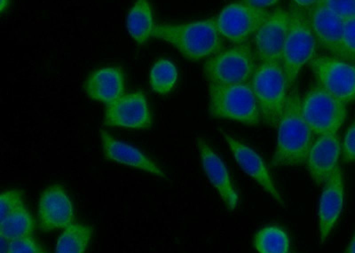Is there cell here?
<instances>
[{"mask_svg": "<svg viewBox=\"0 0 355 253\" xmlns=\"http://www.w3.org/2000/svg\"><path fill=\"white\" fill-rule=\"evenodd\" d=\"M301 101L297 88L291 87L277 126L272 166H300L306 163L315 134L304 118Z\"/></svg>", "mask_w": 355, "mask_h": 253, "instance_id": "1", "label": "cell"}, {"mask_svg": "<svg viewBox=\"0 0 355 253\" xmlns=\"http://www.w3.org/2000/svg\"><path fill=\"white\" fill-rule=\"evenodd\" d=\"M152 37L173 46L193 62L208 58L222 50L217 18L180 24H158L155 25Z\"/></svg>", "mask_w": 355, "mask_h": 253, "instance_id": "2", "label": "cell"}, {"mask_svg": "<svg viewBox=\"0 0 355 253\" xmlns=\"http://www.w3.org/2000/svg\"><path fill=\"white\" fill-rule=\"evenodd\" d=\"M209 113L216 119H227L246 125L262 121L258 101L250 83L209 84Z\"/></svg>", "mask_w": 355, "mask_h": 253, "instance_id": "3", "label": "cell"}, {"mask_svg": "<svg viewBox=\"0 0 355 253\" xmlns=\"http://www.w3.org/2000/svg\"><path fill=\"white\" fill-rule=\"evenodd\" d=\"M288 11L291 15L290 28L285 40L282 65L290 90L301 69L315 58L318 43L305 9L294 3Z\"/></svg>", "mask_w": 355, "mask_h": 253, "instance_id": "4", "label": "cell"}, {"mask_svg": "<svg viewBox=\"0 0 355 253\" xmlns=\"http://www.w3.org/2000/svg\"><path fill=\"white\" fill-rule=\"evenodd\" d=\"M250 85L262 121L277 128L286 103L288 88L282 63L259 62Z\"/></svg>", "mask_w": 355, "mask_h": 253, "instance_id": "5", "label": "cell"}, {"mask_svg": "<svg viewBox=\"0 0 355 253\" xmlns=\"http://www.w3.org/2000/svg\"><path fill=\"white\" fill-rule=\"evenodd\" d=\"M259 64L255 50L250 44L243 43L209 57L204 73L209 84L250 83Z\"/></svg>", "mask_w": 355, "mask_h": 253, "instance_id": "6", "label": "cell"}, {"mask_svg": "<svg viewBox=\"0 0 355 253\" xmlns=\"http://www.w3.org/2000/svg\"><path fill=\"white\" fill-rule=\"evenodd\" d=\"M302 113L315 135L337 134L347 116V104L317 84L301 101Z\"/></svg>", "mask_w": 355, "mask_h": 253, "instance_id": "7", "label": "cell"}, {"mask_svg": "<svg viewBox=\"0 0 355 253\" xmlns=\"http://www.w3.org/2000/svg\"><path fill=\"white\" fill-rule=\"evenodd\" d=\"M270 14L268 9L254 8L240 0L225 6L218 15V30L234 45L247 43Z\"/></svg>", "mask_w": 355, "mask_h": 253, "instance_id": "8", "label": "cell"}, {"mask_svg": "<svg viewBox=\"0 0 355 253\" xmlns=\"http://www.w3.org/2000/svg\"><path fill=\"white\" fill-rule=\"evenodd\" d=\"M309 65L323 89L345 104L355 101V64L334 56H318Z\"/></svg>", "mask_w": 355, "mask_h": 253, "instance_id": "9", "label": "cell"}, {"mask_svg": "<svg viewBox=\"0 0 355 253\" xmlns=\"http://www.w3.org/2000/svg\"><path fill=\"white\" fill-rule=\"evenodd\" d=\"M290 21V11L277 8L256 31L253 44L259 62L282 63Z\"/></svg>", "mask_w": 355, "mask_h": 253, "instance_id": "10", "label": "cell"}, {"mask_svg": "<svg viewBox=\"0 0 355 253\" xmlns=\"http://www.w3.org/2000/svg\"><path fill=\"white\" fill-rule=\"evenodd\" d=\"M152 118L147 98L142 91L123 94L107 105L105 124L114 128L142 130L151 125Z\"/></svg>", "mask_w": 355, "mask_h": 253, "instance_id": "11", "label": "cell"}, {"mask_svg": "<svg viewBox=\"0 0 355 253\" xmlns=\"http://www.w3.org/2000/svg\"><path fill=\"white\" fill-rule=\"evenodd\" d=\"M220 132L226 141L230 151L232 152L234 160L239 164L241 169L250 178L254 180L281 207H285L284 199L272 182L270 173L263 158L253 148L234 138L223 130L220 129Z\"/></svg>", "mask_w": 355, "mask_h": 253, "instance_id": "12", "label": "cell"}, {"mask_svg": "<svg viewBox=\"0 0 355 253\" xmlns=\"http://www.w3.org/2000/svg\"><path fill=\"white\" fill-rule=\"evenodd\" d=\"M342 145L337 134L318 135L307 157L306 166L315 184L323 186L338 166Z\"/></svg>", "mask_w": 355, "mask_h": 253, "instance_id": "13", "label": "cell"}, {"mask_svg": "<svg viewBox=\"0 0 355 253\" xmlns=\"http://www.w3.org/2000/svg\"><path fill=\"white\" fill-rule=\"evenodd\" d=\"M344 207V182L338 166L323 185L318 211L319 241L323 245L340 217Z\"/></svg>", "mask_w": 355, "mask_h": 253, "instance_id": "14", "label": "cell"}, {"mask_svg": "<svg viewBox=\"0 0 355 253\" xmlns=\"http://www.w3.org/2000/svg\"><path fill=\"white\" fill-rule=\"evenodd\" d=\"M73 220L74 211L64 189L59 185L46 189L40 199V229L42 231L66 229Z\"/></svg>", "mask_w": 355, "mask_h": 253, "instance_id": "15", "label": "cell"}, {"mask_svg": "<svg viewBox=\"0 0 355 253\" xmlns=\"http://www.w3.org/2000/svg\"><path fill=\"white\" fill-rule=\"evenodd\" d=\"M198 147L202 168L209 182L216 189L228 210L234 211L239 204V197L231 180L226 164L204 139L198 138Z\"/></svg>", "mask_w": 355, "mask_h": 253, "instance_id": "16", "label": "cell"}, {"mask_svg": "<svg viewBox=\"0 0 355 253\" xmlns=\"http://www.w3.org/2000/svg\"><path fill=\"white\" fill-rule=\"evenodd\" d=\"M307 15L317 43L339 58L345 21L320 2L309 8Z\"/></svg>", "mask_w": 355, "mask_h": 253, "instance_id": "17", "label": "cell"}, {"mask_svg": "<svg viewBox=\"0 0 355 253\" xmlns=\"http://www.w3.org/2000/svg\"><path fill=\"white\" fill-rule=\"evenodd\" d=\"M101 139L107 159L166 178L163 171L137 148L117 140L105 131L101 132Z\"/></svg>", "mask_w": 355, "mask_h": 253, "instance_id": "18", "label": "cell"}, {"mask_svg": "<svg viewBox=\"0 0 355 253\" xmlns=\"http://www.w3.org/2000/svg\"><path fill=\"white\" fill-rule=\"evenodd\" d=\"M85 90L92 99L110 105L123 96L125 77L119 68H101L87 78Z\"/></svg>", "mask_w": 355, "mask_h": 253, "instance_id": "19", "label": "cell"}, {"mask_svg": "<svg viewBox=\"0 0 355 253\" xmlns=\"http://www.w3.org/2000/svg\"><path fill=\"white\" fill-rule=\"evenodd\" d=\"M126 27L130 36L139 45H144L150 39L155 24L148 0H136L129 12Z\"/></svg>", "mask_w": 355, "mask_h": 253, "instance_id": "20", "label": "cell"}, {"mask_svg": "<svg viewBox=\"0 0 355 253\" xmlns=\"http://www.w3.org/2000/svg\"><path fill=\"white\" fill-rule=\"evenodd\" d=\"M91 227L71 223L66 227L57 241L55 252L58 253H84L93 236Z\"/></svg>", "mask_w": 355, "mask_h": 253, "instance_id": "21", "label": "cell"}, {"mask_svg": "<svg viewBox=\"0 0 355 253\" xmlns=\"http://www.w3.org/2000/svg\"><path fill=\"white\" fill-rule=\"evenodd\" d=\"M35 229L36 223L26 207H24L1 220L0 236L8 241H12L21 237L33 236Z\"/></svg>", "mask_w": 355, "mask_h": 253, "instance_id": "22", "label": "cell"}, {"mask_svg": "<svg viewBox=\"0 0 355 253\" xmlns=\"http://www.w3.org/2000/svg\"><path fill=\"white\" fill-rule=\"evenodd\" d=\"M254 247L261 253H287L291 250V241L281 227H266L256 234Z\"/></svg>", "mask_w": 355, "mask_h": 253, "instance_id": "23", "label": "cell"}, {"mask_svg": "<svg viewBox=\"0 0 355 253\" xmlns=\"http://www.w3.org/2000/svg\"><path fill=\"white\" fill-rule=\"evenodd\" d=\"M177 80V68L170 60H158L151 69L150 83L155 93L163 96L171 93L175 87Z\"/></svg>", "mask_w": 355, "mask_h": 253, "instance_id": "24", "label": "cell"}, {"mask_svg": "<svg viewBox=\"0 0 355 253\" xmlns=\"http://www.w3.org/2000/svg\"><path fill=\"white\" fill-rule=\"evenodd\" d=\"M339 59L355 64V17L345 21Z\"/></svg>", "mask_w": 355, "mask_h": 253, "instance_id": "25", "label": "cell"}, {"mask_svg": "<svg viewBox=\"0 0 355 253\" xmlns=\"http://www.w3.org/2000/svg\"><path fill=\"white\" fill-rule=\"evenodd\" d=\"M0 207H1V213L0 219H6L9 215L15 213L20 209L25 207L24 202V194L20 191H6L2 192L0 197Z\"/></svg>", "mask_w": 355, "mask_h": 253, "instance_id": "26", "label": "cell"}, {"mask_svg": "<svg viewBox=\"0 0 355 253\" xmlns=\"http://www.w3.org/2000/svg\"><path fill=\"white\" fill-rule=\"evenodd\" d=\"M320 3L345 21L355 17V0H320Z\"/></svg>", "mask_w": 355, "mask_h": 253, "instance_id": "27", "label": "cell"}, {"mask_svg": "<svg viewBox=\"0 0 355 253\" xmlns=\"http://www.w3.org/2000/svg\"><path fill=\"white\" fill-rule=\"evenodd\" d=\"M9 253H42L46 252L42 246L33 236L21 237L9 242Z\"/></svg>", "mask_w": 355, "mask_h": 253, "instance_id": "28", "label": "cell"}, {"mask_svg": "<svg viewBox=\"0 0 355 253\" xmlns=\"http://www.w3.org/2000/svg\"><path fill=\"white\" fill-rule=\"evenodd\" d=\"M342 153L345 162H355V121L345 132L342 143Z\"/></svg>", "mask_w": 355, "mask_h": 253, "instance_id": "29", "label": "cell"}, {"mask_svg": "<svg viewBox=\"0 0 355 253\" xmlns=\"http://www.w3.org/2000/svg\"><path fill=\"white\" fill-rule=\"evenodd\" d=\"M242 1L254 8L266 9L277 4L279 0H242Z\"/></svg>", "mask_w": 355, "mask_h": 253, "instance_id": "30", "label": "cell"}, {"mask_svg": "<svg viewBox=\"0 0 355 253\" xmlns=\"http://www.w3.org/2000/svg\"><path fill=\"white\" fill-rule=\"evenodd\" d=\"M295 4L303 8H310L313 6L318 4L320 0H293Z\"/></svg>", "mask_w": 355, "mask_h": 253, "instance_id": "31", "label": "cell"}, {"mask_svg": "<svg viewBox=\"0 0 355 253\" xmlns=\"http://www.w3.org/2000/svg\"><path fill=\"white\" fill-rule=\"evenodd\" d=\"M345 252L348 253H355V233L353 238L351 240L349 245H348L347 250H345Z\"/></svg>", "mask_w": 355, "mask_h": 253, "instance_id": "32", "label": "cell"}, {"mask_svg": "<svg viewBox=\"0 0 355 253\" xmlns=\"http://www.w3.org/2000/svg\"><path fill=\"white\" fill-rule=\"evenodd\" d=\"M8 0H1V11H4L6 6H8Z\"/></svg>", "mask_w": 355, "mask_h": 253, "instance_id": "33", "label": "cell"}]
</instances>
